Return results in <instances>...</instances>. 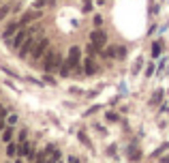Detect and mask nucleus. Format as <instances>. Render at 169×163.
<instances>
[{"instance_id": "f257e3e1", "label": "nucleus", "mask_w": 169, "mask_h": 163, "mask_svg": "<svg viewBox=\"0 0 169 163\" xmlns=\"http://www.w3.org/2000/svg\"><path fill=\"white\" fill-rule=\"evenodd\" d=\"M64 65V58L60 56V52H47L45 54V60H43V69L47 73H60Z\"/></svg>"}, {"instance_id": "f03ea898", "label": "nucleus", "mask_w": 169, "mask_h": 163, "mask_svg": "<svg viewBox=\"0 0 169 163\" xmlns=\"http://www.w3.org/2000/svg\"><path fill=\"white\" fill-rule=\"evenodd\" d=\"M47 47H49V39H47V37H41V39L34 37V45H32L30 56H32L34 60H41V58H45V54H47Z\"/></svg>"}, {"instance_id": "7ed1b4c3", "label": "nucleus", "mask_w": 169, "mask_h": 163, "mask_svg": "<svg viewBox=\"0 0 169 163\" xmlns=\"http://www.w3.org/2000/svg\"><path fill=\"white\" fill-rule=\"evenodd\" d=\"M88 39H90V43L96 47L99 54L105 49V41H107V37H105V30H103V28H94V30H90Z\"/></svg>"}, {"instance_id": "20e7f679", "label": "nucleus", "mask_w": 169, "mask_h": 163, "mask_svg": "<svg viewBox=\"0 0 169 163\" xmlns=\"http://www.w3.org/2000/svg\"><path fill=\"white\" fill-rule=\"evenodd\" d=\"M30 37H32L30 28H19V32H15V37H13V39H9V45H11L13 49H17L19 45H24Z\"/></svg>"}, {"instance_id": "39448f33", "label": "nucleus", "mask_w": 169, "mask_h": 163, "mask_svg": "<svg viewBox=\"0 0 169 163\" xmlns=\"http://www.w3.org/2000/svg\"><path fill=\"white\" fill-rule=\"evenodd\" d=\"M103 58H122L124 56V49L120 45H105V49L101 52Z\"/></svg>"}, {"instance_id": "423d86ee", "label": "nucleus", "mask_w": 169, "mask_h": 163, "mask_svg": "<svg viewBox=\"0 0 169 163\" xmlns=\"http://www.w3.org/2000/svg\"><path fill=\"white\" fill-rule=\"evenodd\" d=\"M19 28H22V24H19L17 19L6 22V26H4V30H2V37H4V39H13L15 32H19Z\"/></svg>"}, {"instance_id": "0eeeda50", "label": "nucleus", "mask_w": 169, "mask_h": 163, "mask_svg": "<svg viewBox=\"0 0 169 163\" xmlns=\"http://www.w3.org/2000/svg\"><path fill=\"white\" fill-rule=\"evenodd\" d=\"M96 71H99V65L94 62V58H92V56H88V54H86V58H84V73L94 75Z\"/></svg>"}, {"instance_id": "6e6552de", "label": "nucleus", "mask_w": 169, "mask_h": 163, "mask_svg": "<svg viewBox=\"0 0 169 163\" xmlns=\"http://www.w3.org/2000/svg\"><path fill=\"white\" fill-rule=\"evenodd\" d=\"M37 17H41V13H39V11H26V13H24V15H22V17L17 19V22L22 24V28H26V24L34 22Z\"/></svg>"}, {"instance_id": "1a4fd4ad", "label": "nucleus", "mask_w": 169, "mask_h": 163, "mask_svg": "<svg viewBox=\"0 0 169 163\" xmlns=\"http://www.w3.org/2000/svg\"><path fill=\"white\" fill-rule=\"evenodd\" d=\"M13 135H15V127H6L4 131H0V142L2 144H11L13 142Z\"/></svg>"}, {"instance_id": "9d476101", "label": "nucleus", "mask_w": 169, "mask_h": 163, "mask_svg": "<svg viewBox=\"0 0 169 163\" xmlns=\"http://www.w3.org/2000/svg\"><path fill=\"white\" fill-rule=\"evenodd\" d=\"M4 153H6V157H17V155H19V144H17V140L11 142V144H6Z\"/></svg>"}, {"instance_id": "9b49d317", "label": "nucleus", "mask_w": 169, "mask_h": 163, "mask_svg": "<svg viewBox=\"0 0 169 163\" xmlns=\"http://www.w3.org/2000/svg\"><path fill=\"white\" fill-rule=\"evenodd\" d=\"M9 13H11V4H2V6H0V22H2V19H6V17H9Z\"/></svg>"}, {"instance_id": "f8f14e48", "label": "nucleus", "mask_w": 169, "mask_h": 163, "mask_svg": "<svg viewBox=\"0 0 169 163\" xmlns=\"http://www.w3.org/2000/svg\"><path fill=\"white\" fill-rule=\"evenodd\" d=\"M161 52H163V45H161V43H154V45H152V56L156 58V56H161Z\"/></svg>"}, {"instance_id": "ddd939ff", "label": "nucleus", "mask_w": 169, "mask_h": 163, "mask_svg": "<svg viewBox=\"0 0 169 163\" xmlns=\"http://www.w3.org/2000/svg\"><path fill=\"white\" fill-rule=\"evenodd\" d=\"M161 163H169V155H167V157H163V159H161Z\"/></svg>"}]
</instances>
